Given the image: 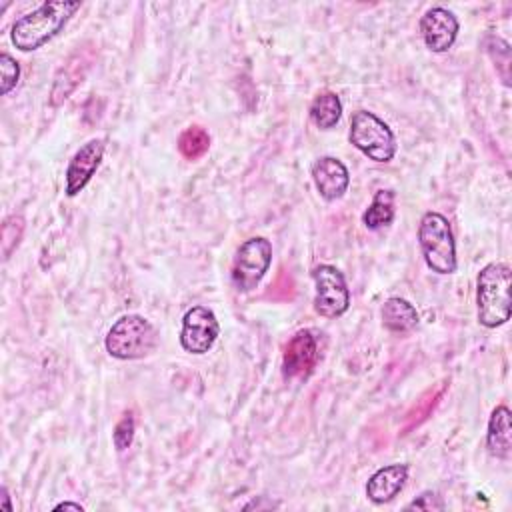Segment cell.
<instances>
[{
    "label": "cell",
    "mask_w": 512,
    "mask_h": 512,
    "mask_svg": "<svg viewBox=\"0 0 512 512\" xmlns=\"http://www.w3.org/2000/svg\"><path fill=\"white\" fill-rule=\"evenodd\" d=\"M350 142L374 162H390L396 154V140L384 120L368 110H356L350 118Z\"/></svg>",
    "instance_id": "cell-5"
},
{
    "label": "cell",
    "mask_w": 512,
    "mask_h": 512,
    "mask_svg": "<svg viewBox=\"0 0 512 512\" xmlns=\"http://www.w3.org/2000/svg\"><path fill=\"white\" fill-rule=\"evenodd\" d=\"M418 320L420 316L416 308L404 298H398V296L388 298L382 306V324L390 332L406 334L418 326Z\"/></svg>",
    "instance_id": "cell-16"
},
{
    "label": "cell",
    "mask_w": 512,
    "mask_h": 512,
    "mask_svg": "<svg viewBox=\"0 0 512 512\" xmlns=\"http://www.w3.org/2000/svg\"><path fill=\"white\" fill-rule=\"evenodd\" d=\"M394 220V192L392 190H378L362 214V222L368 230H378L388 226Z\"/></svg>",
    "instance_id": "cell-18"
},
{
    "label": "cell",
    "mask_w": 512,
    "mask_h": 512,
    "mask_svg": "<svg viewBox=\"0 0 512 512\" xmlns=\"http://www.w3.org/2000/svg\"><path fill=\"white\" fill-rule=\"evenodd\" d=\"M210 146V136L202 126H188L180 136H178V150L184 158L196 160L208 152Z\"/></svg>",
    "instance_id": "cell-19"
},
{
    "label": "cell",
    "mask_w": 512,
    "mask_h": 512,
    "mask_svg": "<svg viewBox=\"0 0 512 512\" xmlns=\"http://www.w3.org/2000/svg\"><path fill=\"white\" fill-rule=\"evenodd\" d=\"M316 296L314 310L324 318H338L350 306V292L342 272L330 264H320L312 270Z\"/></svg>",
    "instance_id": "cell-7"
},
{
    "label": "cell",
    "mask_w": 512,
    "mask_h": 512,
    "mask_svg": "<svg viewBox=\"0 0 512 512\" xmlns=\"http://www.w3.org/2000/svg\"><path fill=\"white\" fill-rule=\"evenodd\" d=\"M406 510H426V512H430V510H444V502H442V496H438L432 490H426L418 498H414L406 506Z\"/></svg>",
    "instance_id": "cell-23"
},
{
    "label": "cell",
    "mask_w": 512,
    "mask_h": 512,
    "mask_svg": "<svg viewBox=\"0 0 512 512\" xmlns=\"http://www.w3.org/2000/svg\"><path fill=\"white\" fill-rule=\"evenodd\" d=\"M458 18L442 6H434L420 18V34L432 52H446L458 36Z\"/></svg>",
    "instance_id": "cell-10"
},
{
    "label": "cell",
    "mask_w": 512,
    "mask_h": 512,
    "mask_svg": "<svg viewBox=\"0 0 512 512\" xmlns=\"http://www.w3.org/2000/svg\"><path fill=\"white\" fill-rule=\"evenodd\" d=\"M408 466L406 464H390L376 470L366 482V496L374 504L390 502L406 484Z\"/></svg>",
    "instance_id": "cell-14"
},
{
    "label": "cell",
    "mask_w": 512,
    "mask_h": 512,
    "mask_svg": "<svg viewBox=\"0 0 512 512\" xmlns=\"http://www.w3.org/2000/svg\"><path fill=\"white\" fill-rule=\"evenodd\" d=\"M320 352L318 342L310 330L296 332L282 352V376L284 380H306L316 364Z\"/></svg>",
    "instance_id": "cell-9"
},
{
    "label": "cell",
    "mask_w": 512,
    "mask_h": 512,
    "mask_svg": "<svg viewBox=\"0 0 512 512\" xmlns=\"http://www.w3.org/2000/svg\"><path fill=\"white\" fill-rule=\"evenodd\" d=\"M418 242L426 266L436 274L456 272V246L450 222L438 212H426L418 226Z\"/></svg>",
    "instance_id": "cell-4"
},
{
    "label": "cell",
    "mask_w": 512,
    "mask_h": 512,
    "mask_svg": "<svg viewBox=\"0 0 512 512\" xmlns=\"http://www.w3.org/2000/svg\"><path fill=\"white\" fill-rule=\"evenodd\" d=\"M2 506L6 508V510H12V506H10V502H8V490H6V486H2Z\"/></svg>",
    "instance_id": "cell-25"
},
{
    "label": "cell",
    "mask_w": 512,
    "mask_h": 512,
    "mask_svg": "<svg viewBox=\"0 0 512 512\" xmlns=\"http://www.w3.org/2000/svg\"><path fill=\"white\" fill-rule=\"evenodd\" d=\"M104 156V140L94 138L82 144L66 168V194L76 196L90 182Z\"/></svg>",
    "instance_id": "cell-11"
},
{
    "label": "cell",
    "mask_w": 512,
    "mask_h": 512,
    "mask_svg": "<svg viewBox=\"0 0 512 512\" xmlns=\"http://www.w3.org/2000/svg\"><path fill=\"white\" fill-rule=\"evenodd\" d=\"M342 116V102L338 94L326 90L314 96L310 104V120L320 128V130H330L338 124Z\"/></svg>",
    "instance_id": "cell-17"
},
{
    "label": "cell",
    "mask_w": 512,
    "mask_h": 512,
    "mask_svg": "<svg viewBox=\"0 0 512 512\" xmlns=\"http://www.w3.org/2000/svg\"><path fill=\"white\" fill-rule=\"evenodd\" d=\"M104 344L112 358L138 360L156 348L158 332L144 316L126 314L112 324Z\"/></svg>",
    "instance_id": "cell-3"
},
{
    "label": "cell",
    "mask_w": 512,
    "mask_h": 512,
    "mask_svg": "<svg viewBox=\"0 0 512 512\" xmlns=\"http://www.w3.org/2000/svg\"><path fill=\"white\" fill-rule=\"evenodd\" d=\"M218 332L216 314L206 306H192L182 318L180 344L190 354H206L214 346Z\"/></svg>",
    "instance_id": "cell-8"
},
{
    "label": "cell",
    "mask_w": 512,
    "mask_h": 512,
    "mask_svg": "<svg viewBox=\"0 0 512 512\" xmlns=\"http://www.w3.org/2000/svg\"><path fill=\"white\" fill-rule=\"evenodd\" d=\"M80 8V2H64L52 0L40 4L36 10L24 14L12 24V44L22 50L30 52L44 46L52 40L70 20V16Z\"/></svg>",
    "instance_id": "cell-1"
},
{
    "label": "cell",
    "mask_w": 512,
    "mask_h": 512,
    "mask_svg": "<svg viewBox=\"0 0 512 512\" xmlns=\"http://www.w3.org/2000/svg\"><path fill=\"white\" fill-rule=\"evenodd\" d=\"M312 180L320 196L328 202L344 196L350 184L348 168L334 156H322L312 166Z\"/></svg>",
    "instance_id": "cell-12"
},
{
    "label": "cell",
    "mask_w": 512,
    "mask_h": 512,
    "mask_svg": "<svg viewBox=\"0 0 512 512\" xmlns=\"http://www.w3.org/2000/svg\"><path fill=\"white\" fill-rule=\"evenodd\" d=\"M0 78H2L0 80V92L2 94H8L18 84V78H20L18 62L6 52L0 54Z\"/></svg>",
    "instance_id": "cell-22"
},
{
    "label": "cell",
    "mask_w": 512,
    "mask_h": 512,
    "mask_svg": "<svg viewBox=\"0 0 512 512\" xmlns=\"http://www.w3.org/2000/svg\"><path fill=\"white\" fill-rule=\"evenodd\" d=\"M54 510H78V512H82L84 506L76 504V502H62V504H56Z\"/></svg>",
    "instance_id": "cell-24"
},
{
    "label": "cell",
    "mask_w": 512,
    "mask_h": 512,
    "mask_svg": "<svg viewBox=\"0 0 512 512\" xmlns=\"http://www.w3.org/2000/svg\"><path fill=\"white\" fill-rule=\"evenodd\" d=\"M488 452L500 460H510L512 456V426H510V410L506 406H498L492 410L486 432Z\"/></svg>",
    "instance_id": "cell-15"
},
{
    "label": "cell",
    "mask_w": 512,
    "mask_h": 512,
    "mask_svg": "<svg viewBox=\"0 0 512 512\" xmlns=\"http://www.w3.org/2000/svg\"><path fill=\"white\" fill-rule=\"evenodd\" d=\"M512 272L502 262L486 264L476 280V306L478 322L486 328L502 326L510 320L512 312Z\"/></svg>",
    "instance_id": "cell-2"
},
{
    "label": "cell",
    "mask_w": 512,
    "mask_h": 512,
    "mask_svg": "<svg viewBox=\"0 0 512 512\" xmlns=\"http://www.w3.org/2000/svg\"><path fill=\"white\" fill-rule=\"evenodd\" d=\"M272 262V244L264 236L248 238L240 244L236 250V256L232 260L230 280L232 286L238 292H250L254 290L264 274L268 272Z\"/></svg>",
    "instance_id": "cell-6"
},
{
    "label": "cell",
    "mask_w": 512,
    "mask_h": 512,
    "mask_svg": "<svg viewBox=\"0 0 512 512\" xmlns=\"http://www.w3.org/2000/svg\"><path fill=\"white\" fill-rule=\"evenodd\" d=\"M90 62H92V52L90 50H76L64 62V66L56 72L54 84H52V90H50V104L52 106L62 104L74 92V88L84 80V76L90 68Z\"/></svg>",
    "instance_id": "cell-13"
},
{
    "label": "cell",
    "mask_w": 512,
    "mask_h": 512,
    "mask_svg": "<svg viewBox=\"0 0 512 512\" xmlns=\"http://www.w3.org/2000/svg\"><path fill=\"white\" fill-rule=\"evenodd\" d=\"M24 232V218L18 214H10L4 222H2V258H10L12 250L20 244Z\"/></svg>",
    "instance_id": "cell-20"
},
{
    "label": "cell",
    "mask_w": 512,
    "mask_h": 512,
    "mask_svg": "<svg viewBox=\"0 0 512 512\" xmlns=\"http://www.w3.org/2000/svg\"><path fill=\"white\" fill-rule=\"evenodd\" d=\"M134 432H136V420L132 412H124L122 418L116 422L114 432H112V440H114V448L118 452H124L126 448H130L132 440H134Z\"/></svg>",
    "instance_id": "cell-21"
}]
</instances>
